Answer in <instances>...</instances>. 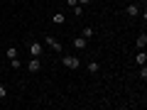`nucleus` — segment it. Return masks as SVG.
<instances>
[{
  "mask_svg": "<svg viewBox=\"0 0 147 110\" xmlns=\"http://www.w3.org/2000/svg\"><path fill=\"white\" fill-rule=\"evenodd\" d=\"M93 34H96V32H93V27H84V34H81V37H84V39H91Z\"/></svg>",
  "mask_w": 147,
  "mask_h": 110,
  "instance_id": "11",
  "label": "nucleus"
},
{
  "mask_svg": "<svg viewBox=\"0 0 147 110\" xmlns=\"http://www.w3.org/2000/svg\"><path fill=\"white\" fill-rule=\"evenodd\" d=\"M74 15L81 17V15H84V7H81V5H74Z\"/></svg>",
  "mask_w": 147,
  "mask_h": 110,
  "instance_id": "14",
  "label": "nucleus"
},
{
  "mask_svg": "<svg viewBox=\"0 0 147 110\" xmlns=\"http://www.w3.org/2000/svg\"><path fill=\"white\" fill-rule=\"evenodd\" d=\"M125 15H127V17H137V15H140V5H135V3L127 5V7H125Z\"/></svg>",
  "mask_w": 147,
  "mask_h": 110,
  "instance_id": "6",
  "label": "nucleus"
},
{
  "mask_svg": "<svg viewBox=\"0 0 147 110\" xmlns=\"http://www.w3.org/2000/svg\"><path fill=\"white\" fill-rule=\"evenodd\" d=\"M44 44H49V47H52L54 49V52H61V42H59V39H57V37H52V34H47V37H44Z\"/></svg>",
  "mask_w": 147,
  "mask_h": 110,
  "instance_id": "2",
  "label": "nucleus"
},
{
  "mask_svg": "<svg viewBox=\"0 0 147 110\" xmlns=\"http://www.w3.org/2000/svg\"><path fill=\"white\" fill-rule=\"evenodd\" d=\"M52 20H54V25H64V12H57Z\"/></svg>",
  "mask_w": 147,
  "mask_h": 110,
  "instance_id": "12",
  "label": "nucleus"
},
{
  "mask_svg": "<svg viewBox=\"0 0 147 110\" xmlns=\"http://www.w3.org/2000/svg\"><path fill=\"white\" fill-rule=\"evenodd\" d=\"M76 3H79V5H88L91 0H76Z\"/></svg>",
  "mask_w": 147,
  "mask_h": 110,
  "instance_id": "17",
  "label": "nucleus"
},
{
  "mask_svg": "<svg viewBox=\"0 0 147 110\" xmlns=\"http://www.w3.org/2000/svg\"><path fill=\"white\" fill-rule=\"evenodd\" d=\"M42 44H39V42H30V54H32V56H42Z\"/></svg>",
  "mask_w": 147,
  "mask_h": 110,
  "instance_id": "5",
  "label": "nucleus"
},
{
  "mask_svg": "<svg viewBox=\"0 0 147 110\" xmlns=\"http://www.w3.org/2000/svg\"><path fill=\"white\" fill-rule=\"evenodd\" d=\"M140 78H142V81L147 78V68H145V66H140Z\"/></svg>",
  "mask_w": 147,
  "mask_h": 110,
  "instance_id": "15",
  "label": "nucleus"
},
{
  "mask_svg": "<svg viewBox=\"0 0 147 110\" xmlns=\"http://www.w3.org/2000/svg\"><path fill=\"white\" fill-rule=\"evenodd\" d=\"M42 68V61H39V56H32L30 61H27V71H32V73H37Z\"/></svg>",
  "mask_w": 147,
  "mask_h": 110,
  "instance_id": "3",
  "label": "nucleus"
},
{
  "mask_svg": "<svg viewBox=\"0 0 147 110\" xmlns=\"http://www.w3.org/2000/svg\"><path fill=\"white\" fill-rule=\"evenodd\" d=\"M5 95H7V88H5V86H0V98H5Z\"/></svg>",
  "mask_w": 147,
  "mask_h": 110,
  "instance_id": "16",
  "label": "nucleus"
},
{
  "mask_svg": "<svg viewBox=\"0 0 147 110\" xmlns=\"http://www.w3.org/2000/svg\"><path fill=\"white\" fill-rule=\"evenodd\" d=\"M86 68H88V73H98L100 64H98V61H88V64H86Z\"/></svg>",
  "mask_w": 147,
  "mask_h": 110,
  "instance_id": "10",
  "label": "nucleus"
},
{
  "mask_svg": "<svg viewBox=\"0 0 147 110\" xmlns=\"http://www.w3.org/2000/svg\"><path fill=\"white\" fill-rule=\"evenodd\" d=\"M66 5H71V7H74V5H79V3H76V0H66Z\"/></svg>",
  "mask_w": 147,
  "mask_h": 110,
  "instance_id": "18",
  "label": "nucleus"
},
{
  "mask_svg": "<svg viewBox=\"0 0 147 110\" xmlns=\"http://www.w3.org/2000/svg\"><path fill=\"white\" fill-rule=\"evenodd\" d=\"M64 66H66V68H79L81 66V59L79 56H69V54H64Z\"/></svg>",
  "mask_w": 147,
  "mask_h": 110,
  "instance_id": "1",
  "label": "nucleus"
},
{
  "mask_svg": "<svg viewBox=\"0 0 147 110\" xmlns=\"http://www.w3.org/2000/svg\"><path fill=\"white\" fill-rule=\"evenodd\" d=\"M74 49H76V52H84L86 49V44H88V39H84V37H76V39H74Z\"/></svg>",
  "mask_w": 147,
  "mask_h": 110,
  "instance_id": "4",
  "label": "nucleus"
},
{
  "mask_svg": "<svg viewBox=\"0 0 147 110\" xmlns=\"http://www.w3.org/2000/svg\"><path fill=\"white\" fill-rule=\"evenodd\" d=\"M5 59H7V61H10V59H17V49L15 47H7L5 49Z\"/></svg>",
  "mask_w": 147,
  "mask_h": 110,
  "instance_id": "9",
  "label": "nucleus"
},
{
  "mask_svg": "<svg viewBox=\"0 0 147 110\" xmlns=\"http://www.w3.org/2000/svg\"><path fill=\"white\" fill-rule=\"evenodd\" d=\"M137 49H145V44H147V34H145V32H140V34H137Z\"/></svg>",
  "mask_w": 147,
  "mask_h": 110,
  "instance_id": "7",
  "label": "nucleus"
},
{
  "mask_svg": "<svg viewBox=\"0 0 147 110\" xmlns=\"http://www.w3.org/2000/svg\"><path fill=\"white\" fill-rule=\"evenodd\" d=\"M20 66H22L20 59H10V68H20Z\"/></svg>",
  "mask_w": 147,
  "mask_h": 110,
  "instance_id": "13",
  "label": "nucleus"
},
{
  "mask_svg": "<svg viewBox=\"0 0 147 110\" xmlns=\"http://www.w3.org/2000/svg\"><path fill=\"white\" fill-rule=\"evenodd\" d=\"M135 64H140V66H145V64H147V54H145V49H140V54L135 56Z\"/></svg>",
  "mask_w": 147,
  "mask_h": 110,
  "instance_id": "8",
  "label": "nucleus"
}]
</instances>
